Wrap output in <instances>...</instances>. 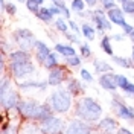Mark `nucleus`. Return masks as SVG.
Segmentation results:
<instances>
[{
    "label": "nucleus",
    "mask_w": 134,
    "mask_h": 134,
    "mask_svg": "<svg viewBox=\"0 0 134 134\" xmlns=\"http://www.w3.org/2000/svg\"><path fill=\"white\" fill-rule=\"evenodd\" d=\"M64 134H93V126L92 124L76 117L67 124Z\"/></svg>",
    "instance_id": "nucleus-9"
},
{
    "label": "nucleus",
    "mask_w": 134,
    "mask_h": 134,
    "mask_svg": "<svg viewBox=\"0 0 134 134\" xmlns=\"http://www.w3.org/2000/svg\"><path fill=\"white\" fill-rule=\"evenodd\" d=\"M12 38H14V41L18 44V47L23 50H31L34 49V46H35V37H34V34L29 31V29H26V27H20V29H15L14 32H12Z\"/></svg>",
    "instance_id": "nucleus-5"
},
{
    "label": "nucleus",
    "mask_w": 134,
    "mask_h": 134,
    "mask_svg": "<svg viewBox=\"0 0 134 134\" xmlns=\"http://www.w3.org/2000/svg\"><path fill=\"white\" fill-rule=\"evenodd\" d=\"M98 128H99V131H102L105 134H116L117 128H119V124H117V120L114 117L107 116V117H102L99 120Z\"/></svg>",
    "instance_id": "nucleus-16"
},
{
    "label": "nucleus",
    "mask_w": 134,
    "mask_h": 134,
    "mask_svg": "<svg viewBox=\"0 0 134 134\" xmlns=\"http://www.w3.org/2000/svg\"><path fill=\"white\" fill-rule=\"evenodd\" d=\"M50 85L47 79L43 81H37V79H25V81H18V90L20 92H27V90H38V92H46Z\"/></svg>",
    "instance_id": "nucleus-12"
},
{
    "label": "nucleus",
    "mask_w": 134,
    "mask_h": 134,
    "mask_svg": "<svg viewBox=\"0 0 134 134\" xmlns=\"http://www.w3.org/2000/svg\"><path fill=\"white\" fill-rule=\"evenodd\" d=\"M21 126L14 124V122H5L2 126V134H20Z\"/></svg>",
    "instance_id": "nucleus-28"
},
{
    "label": "nucleus",
    "mask_w": 134,
    "mask_h": 134,
    "mask_svg": "<svg viewBox=\"0 0 134 134\" xmlns=\"http://www.w3.org/2000/svg\"><path fill=\"white\" fill-rule=\"evenodd\" d=\"M131 59L134 61V44H133V49H131Z\"/></svg>",
    "instance_id": "nucleus-49"
},
{
    "label": "nucleus",
    "mask_w": 134,
    "mask_h": 134,
    "mask_svg": "<svg viewBox=\"0 0 134 134\" xmlns=\"http://www.w3.org/2000/svg\"><path fill=\"white\" fill-rule=\"evenodd\" d=\"M52 2H55V0H52Z\"/></svg>",
    "instance_id": "nucleus-54"
},
{
    "label": "nucleus",
    "mask_w": 134,
    "mask_h": 134,
    "mask_svg": "<svg viewBox=\"0 0 134 134\" xmlns=\"http://www.w3.org/2000/svg\"><path fill=\"white\" fill-rule=\"evenodd\" d=\"M64 64H66L69 69H76V67H81V64H82V57H81L79 53L72 55V57H67V58H64Z\"/></svg>",
    "instance_id": "nucleus-27"
},
{
    "label": "nucleus",
    "mask_w": 134,
    "mask_h": 134,
    "mask_svg": "<svg viewBox=\"0 0 134 134\" xmlns=\"http://www.w3.org/2000/svg\"><path fill=\"white\" fill-rule=\"evenodd\" d=\"M85 2L84 0H72V3H70V8L72 11H75V12H82L84 8H85Z\"/></svg>",
    "instance_id": "nucleus-37"
},
{
    "label": "nucleus",
    "mask_w": 134,
    "mask_h": 134,
    "mask_svg": "<svg viewBox=\"0 0 134 134\" xmlns=\"http://www.w3.org/2000/svg\"><path fill=\"white\" fill-rule=\"evenodd\" d=\"M84 81L79 78V79H76V78H69V81H67V85L66 88L69 92L72 93L73 96H81L85 90V87H84Z\"/></svg>",
    "instance_id": "nucleus-18"
},
{
    "label": "nucleus",
    "mask_w": 134,
    "mask_h": 134,
    "mask_svg": "<svg viewBox=\"0 0 134 134\" xmlns=\"http://www.w3.org/2000/svg\"><path fill=\"white\" fill-rule=\"evenodd\" d=\"M40 126H41V130L44 134H64L67 125L64 124V120L61 117L53 114L49 119L40 122Z\"/></svg>",
    "instance_id": "nucleus-7"
},
{
    "label": "nucleus",
    "mask_w": 134,
    "mask_h": 134,
    "mask_svg": "<svg viewBox=\"0 0 134 134\" xmlns=\"http://www.w3.org/2000/svg\"><path fill=\"white\" fill-rule=\"evenodd\" d=\"M26 8H27V11L29 12H32V14H38L40 12V9H41V5L37 2V0H27L26 2Z\"/></svg>",
    "instance_id": "nucleus-31"
},
{
    "label": "nucleus",
    "mask_w": 134,
    "mask_h": 134,
    "mask_svg": "<svg viewBox=\"0 0 134 134\" xmlns=\"http://www.w3.org/2000/svg\"><path fill=\"white\" fill-rule=\"evenodd\" d=\"M79 78L82 79L84 82H87V84H92L93 81H94V76H93L87 69H84V67L79 70Z\"/></svg>",
    "instance_id": "nucleus-33"
},
{
    "label": "nucleus",
    "mask_w": 134,
    "mask_h": 134,
    "mask_svg": "<svg viewBox=\"0 0 134 134\" xmlns=\"http://www.w3.org/2000/svg\"><path fill=\"white\" fill-rule=\"evenodd\" d=\"M100 5H102V9H105V11H110L114 6H117L116 0H100Z\"/></svg>",
    "instance_id": "nucleus-41"
},
{
    "label": "nucleus",
    "mask_w": 134,
    "mask_h": 134,
    "mask_svg": "<svg viewBox=\"0 0 134 134\" xmlns=\"http://www.w3.org/2000/svg\"><path fill=\"white\" fill-rule=\"evenodd\" d=\"M107 15H108V18L111 20V23L116 26H120V27H124V26L126 25L125 21V12H124V9L119 8V6H114L113 9H110V11H107Z\"/></svg>",
    "instance_id": "nucleus-17"
},
{
    "label": "nucleus",
    "mask_w": 134,
    "mask_h": 134,
    "mask_svg": "<svg viewBox=\"0 0 134 134\" xmlns=\"http://www.w3.org/2000/svg\"><path fill=\"white\" fill-rule=\"evenodd\" d=\"M111 61L114 63V66L120 67V69H133L134 67V61L131 58H126V57H119V55H113Z\"/></svg>",
    "instance_id": "nucleus-23"
},
{
    "label": "nucleus",
    "mask_w": 134,
    "mask_h": 134,
    "mask_svg": "<svg viewBox=\"0 0 134 134\" xmlns=\"http://www.w3.org/2000/svg\"><path fill=\"white\" fill-rule=\"evenodd\" d=\"M2 8H3V11H5L8 15H15L17 14V6L12 3V2H6Z\"/></svg>",
    "instance_id": "nucleus-39"
},
{
    "label": "nucleus",
    "mask_w": 134,
    "mask_h": 134,
    "mask_svg": "<svg viewBox=\"0 0 134 134\" xmlns=\"http://www.w3.org/2000/svg\"><path fill=\"white\" fill-rule=\"evenodd\" d=\"M116 134H134L130 128H125V126H119L117 128V131H116Z\"/></svg>",
    "instance_id": "nucleus-44"
},
{
    "label": "nucleus",
    "mask_w": 134,
    "mask_h": 134,
    "mask_svg": "<svg viewBox=\"0 0 134 134\" xmlns=\"http://www.w3.org/2000/svg\"><path fill=\"white\" fill-rule=\"evenodd\" d=\"M81 32H82V37L85 40H88V41H93L94 40V37H96V32H98V29L92 26L90 23H82L81 25Z\"/></svg>",
    "instance_id": "nucleus-25"
},
{
    "label": "nucleus",
    "mask_w": 134,
    "mask_h": 134,
    "mask_svg": "<svg viewBox=\"0 0 134 134\" xmlns=\"http://www.w3.org/2000/svg\"><path fill=\"white\" fill-rule=\"evenodd\" d=\"M69 67L64 64V66H57L53 69H50L49 73H47V82H49L50 87H59L63 82H67L69 81Z\"/></svg>",
    "instance_id": "nucleus-6"
},
{
    "label": "nucleus",
    "mask_w": 134,
    "mask_h": 134,
    "mask_svg": "<svg viewBox=\"0 0 134 134\" xmlns=\"http://www.w3.org/2000/svg\"><path fill=\"white\" fill-rule=\"evenodd\" d=\"M55 52H58L61 57H72V55H76V49L72 46V44H64V43H57L55 44V47H53Z\"/></svg>",
    "instance_id": "nucleus-21"
},
{
    "label": "nucleus",
    "mask_w": 134,
    "mask_h": 134,
    "mask_svg": "<svg viewBox=\"0 0 134 134\" xmlns=\"http://www.w3.org/2000/svg\"><path fill=\"white\" fill-rule=\"evenodd\" d=\"M79 55L82 57V59H87V58L92 57V49H90V46H88L87 43L79 44Z\"/></svg>",
    "instance_id": "nucleus-34"
},
{
    "label": "nucleus",
    "mask_w": 134,
    "mask_h": 134,
    "mask_svg": "<svg viewBox=\"0 0 134 134\" xmlns=\"http://www.w3.org/2000/svg\"><path fill=\"white\" fill-rule=\"evenodd\" d=\"M116 2H117V0H116Z\"/></svg>",
    "instance_id": "nucleus-55"
},
{
    "label": "nucleus",
    "mask_w": 134,
    "mask_h": 134,
    "mask_svg": "<svg viewBox=\"0 0 134 134\" xmlns=\"http://www.w3.org/2000/svg\"><path fill=\"white\" fill-rule=\"evenodd\" d=\"M14 87H12V79L11 78H6V76H3L2 78V87H0V92L2 93H6L9 90H12Z\"/></svg>",
    "instance_id": "nucleus-35"
},
{
    "label": "nucleus",
    "mask_w": 134,
    "mask_h": 134,
    "mask_svg": "<svg viewBox=\"0 0 134 134\" xmlns=\"http://www.w3.org/2000/svg\"><path fill=\"white\" fill-rule=\"evenodd\" d=\"M111 111L114 113V116L120 120H126V122H134V108L126 105L122 96L119 94H113L111 98Z\"/></svg>",
    "instance_id": "nucleus-4"
},
{
    "label": "nucleus",
    "mask_w": 134,
    "mask_h": 134,
    "mask_svg": "<svg viewBox=\"0 0 134 134\" xmlns=\"http://www.w3.org/2000/svg\"><path fill=\"white\" fill-rule=\"evenodd\" d=\"M117 2H120V3H124V2H126V0H117Z\"/></svg>",
    "instance_id": "nucleus-52"
},
{
    "label": "nucleus",
    "mask_w": 134,
    "mask_h": 134,
    "mask_svg": "<svg viewBox=\"0 0 134 134\" xmlns=\"http://www.w3.org/2000/svg\"><path fill=\"white\" fill-rule=\"evenodd\" d=\"M98 82L99 85L105 90V92H111L116 93V90L119 88L116 82V76H114V72H107V73H102L98 78Z\"/></svg>",
    "instance_id": "nucleus-13"
},
{
    "label": "nucleus",
    "mask_w": 134,
    "mask_h": 134,
    "mask_svg": "<svg viewBox=\"0 0 134 134\" xmlns=\"http://www.w3.org/2000/svg\"><path fill=\"white\" fill-rule=\"evenodd\" d=\"M92 64H93V69H94V73H96V75H102V73H107V72H113V66L108 64L107 61L94 59Z\"/></svg>",
    "instance_id": "nucleus-22"
},
{
    "label": "nucleus",
    "mask_w": 134,
    "mask_h": 134,
    "mask_svg": "<svg viewBox=\"0 0 134 134\" xmlns=\"http://www.w3.org/2000/svg\"><path fill=\"white\" fill-rule=\"evenodd\" d=\"M37 2H38V3H40V5H43V2H44V0H37Z\"/></svg>",
    "instance_id": "nucleus-51"
},
{
    "label": "nucleus",
    "mask_w": 134,
    "mask_h": 134,
    "mask_svg": "<svg viewBox=\"0 0 134 134\" xmlns=\"http://www.w3.org/2000/svg\"><path fill=\"white\" fill-rule=\"evenodd\" d=\"M128 37H130V40H131V43H133V44H134V31H133V32H131V34H130Z\"/></svg>",
    "instance_id": "nucleus-48"
},
{
    "label": "nucleus",
    "mask_w": 134,
    "mask_h": 134,
    "mask_svg": "<svg viewBox=\"0 0 134 134\" xmlns=\"http://www.w3.org/2000/svg\"><path fill=\"white\" fill-rule=\"evenodd\" d=\"M49 9L52 11V14H53V15H59V14H63V11H61V8H59L58 5H55V3H53L52 6H49Z\"/></svg>",
    "instance_id": "nucleus-43"
},
{
    "label": "nucleus",
    "mask_w": 134,
    "mask_h": 134,
    "mask_svg": "<svg viewBox=\"0 0 134 134\" xmlns=\"http://www.w3.org/2000/svg\"><path fill=\"white\" fill-rule=\"evenodd\" d=\"M85 3H87V6H96V3H98V0H84Z\"/></svg>",
    "instance_id": "nucleus-47"
},
{
    "label": "nucleus",
    "mask_w": 134,
    "mask_h": 134,
    "mask_svg": "<svg viewBox=\"0 0 134 134\" xmlns=\"http://www.w3.org/2000/svg\"><path fill=\"white\" fill-rule=\"evenodd\" d=\"M37 17H38L41 21H44V23H52L55 15L52 14V11H50L49 8H41L40 9V12L37 14Z\"/></svg>",
    "instance_id": "nucleus-29"
},
{
    "label": "nucleus",
    "mask_w": 134,
    "mask_h": 134,
    "mask_svg": "<svg viewBox=\"0 0 134 134\" xmlns=\"http://www.w3.org/2000/svg\"><path fill=\"white\" fill-rule=\"evenodd\" d=\"M53 114H55V111H53L52 105H50L47 100H46V102H40V105H38V108H37V111H35L32 120L40 124V122L46 120V119H49V117L53 116Z\"/></svg>",
    "instance_id": "nucleus-15"
},
{
    "label": "nucleus",
    "mask_w": 134,
    "mask_h": 134,
    "mask_svg": "<svg viewBox=\"0 0 134 134\" xmlns=\"http://www.w3.org/2000/svg\"><path fill=\"white\" fill-rule=\"evenodd\" d=\"M92 21L94 27L99 31V32H104V31H110L113 27V23L108 18V15L105 14V9H96L94 12H92Z\"/></svg>",
    "instance_id": "nucleus-11"
},
{
    "label": "nucleus",
    "mask_w": 134,
    "mask_h": 134,
    "mask_svg": "<svg viewBox=\"0 0 134 134\" xmlns=\"http://www.w3.org/2000/svg\"><path fill=\"white\" fill-rule=\"evenodd\" d=\"M122 29H124V34H125V35H130V34H131V32L134 31V26H131L130 23H126V25L124 26Z\"/></svg>",
    "instance_id": "nucleus-45"
},
{
    "label": "nucleus",
    "mask_w": 134,
    "mask_h": 134,
    "mask_svg": "<svg viewBox=\"0 0 134 134\" xmlns=\"http://www.w3.org/2000/svg\"><path fill=\"white\" fill-rule=\"evenodd\" d=\"M53 27H55V31H58V32L66 34V32H69V27H70V26H69V23H67L63 17L58 15V18L53 21Z\"/></svg>",
    "instance_id": "nucleus-30"
},
{
    "label": "nucleus",
    "mask_w": 134,
    "mask_h": 134,
    "mask_svg": "<svg viewBox=\"0 0 134 134\" xmlns=\"http://www.w3.org/2000/svg\"><path fill=\"white\" fill-rule=\"evenodd\" d=\"M27 59H34L32 53L29 50L17 49V50H11L8 53V61H27Z\"/></svg>",
    "instance_id": "nucleus-19"
},
{
    "label": "nucleus",
    "mask_w": 134,
    "mask_h": 134,
    "mask_svg": "<svg viewBox=\"0 0 134 134\" xmlns=\"http://www.w3.org/2000/svg\"><path fill=\"white\" fill-rule=\"evenodd\" d=\"M98 134H105V133H102V131H100V133H98Z\"/></svg>",
    "instance_id": "nucleus-53"
},
{
    "label": "nucleus",
    "mask_w": 134,
    "mask_h": 134,
    "mask_svg": "<svg viewBox=\"0 0 134 134\" xmlns=\"http://www.w3.org/2000/svg\"><path fill=\"white\" fill-rule=\"evenodd\" d=\"M8 70L11 73V78L18 81H25L32 78L35 75V63L34 59H27V61H8Z\"/></svg>",
    "instance_id": "nucleus-3"
},
{
    "label": "nucleus",
    "mask_w": 134,
    "mask_h": 134,
    "mask_svg": "<svg viewBox=\"0 0 134 134\" xmlns=\"http://www.w3.org/2000/svg\"><path fill=\"white\" fill-rule=\"evenodd\" d=\"M114 76H116L117 87H119L120 90H125V87L130 84V79H128L125 75H120V73H114Z\"/></svg>",
    "instance_id": "nucleus-32"
},
{
    "label": "nucleus",
    "mask_w": 134,
    "mask_h": 134,
    "mask_svg": "<svg viewBox=\"0 0 134 134\" xmlns=\"http://www.w3.org/2000/svg\"><path fill=\"white\" fill-rule=\"evenodd\" d=\"M52 49H50L49 46L46 44L44 41L41 40H37L35 41V46H34V59H35V63H38V64H44V59L47 58V55H49Z\"/></svg>",
    "instance_id": "nucleus-14"
},
{
    "label": "nucleus",
    "mask_w": 134,
    "mask_h": 134,
    "mask_svg": "<svg viewBox=\"0 0 134 134\" xmlns=\"http://www.w3.org/2000/svg\"><path fill=\"white\" fill-rule=\"evenodd\" d=\"M66 40L67 41H70V44H82V41H81V38H79V35L75 32H66Z\"/></svg>",
    "instance_id": "nucleus-38"
},
{
    "label": "nucleus",
    "mask_w": 134,
    "mask_h": 134,
    "mask_svg": "<svg viewBox=\"0 0 134 134\" xmlns=\"http://www.w3.org/2000/svg\"><path fill=\"white\" fill-rule=\"evenodd\" d=\"M40 105V100L34 99V98H26V99H21L18 107H17V113L18 116L26 119V120H32L35 111Z\"/></svg>",
    "instance_id": "nucleus-8"
},
{
    "label": "nucleus",
    "mask_w": 134,
    "mask_h": 134,
    "mask_svg": "<svg viewBox=\"0 0 134 134\" xmlns=\"http://www.w3.org/2000/svg\"><path fill=\"white\" fill-rule=\"evenodd\" d=\"M59 55L58 52H55V50H52L49 55H47V58L44 59V64H43V67L46 69V70H50V69H53V67L59 66Z\"/></svg>",
    "instance_id": "nucleus-24"
},
{
    "label": "nucleus",
    "mask_w": 134,
    "mask_h": 134,
    "mask_svg": "<svg viewBox=\"0 0 134 134\" xmlns=\"http://www.w3.org/2000/svg\"><path fill=\"white\" fill-rule=\"evenodd\" d=\"M102 105L90 96L79 98L75 104V117L82 119L88 124H96L102 119Z\"/></svg>",
    "instance_id": "nucleus-1"
},
{
    "label": "nucleus",
    "mask_w": 134,
    "mask_h": 134,
    "mask_svg": "<svg viewBox=\"0 0 134 134\" xmlns=\"http://www.w3.org/2000/svg\"><path fill=\"white\" fill-rule=\"evenodd\" d=\"M20 134H44V133H43L38 122L34 124V120H29V122L23 124V126L20 128Z\"/></svg>",
    "instance_id": "nucleus-20"
},
{
    "label": "nucleus",
    "mask_w": 134,
    "mask_h": 134,
    "mask_svg": "<svg viewBox=\"0 0 134 134\" xmlns=\"http://www.w3.org/2000/svg\"><path fill=\"white\" fill-rule=\"evenodd\" d=\"M99 46H100V49H102V52L107 53L108 57H113V55H114V52H113V46H111V37L104 35V37L100 38V41H99Z\"/></svg>",
    "instance_id": "nucleus-26"
},
{
    "label": "nucleus",
    "mask_w": 134,
    "mask_h": 134,
    "mask_svg": "<svg viewBox=\"0 0 134 134\" xmlns=\"http://www.w3.org/2000/svg\"><path fill=\"white\" fill-rule=\"evenodd\" d=\"M122 9L126 15H133L134 17V0H126L122 3Z\"/></svg>",
    "instance_id": "nucleus-36"
},
{
    "label": "nucleus",
    "mask_w": 134,
    "mask_h": 134,
    "mask_svg": "<svg viewBox=\"0 0 134 134\" xmlns=\"http://www.w3.org/2000/svg\"><path fill=\"white\" fill-rule=\"evenodd\" d=\"M124 92V94H125L126 98H131V99H134V82H131L130 81V84L125 87V90H122Z\"/></svg>",
    "instance_id": "nucleus-40"
},
{
    "label": "nucleus",
    "mask_w": 134,
    "mask_h": 134,
    "mask_svg": "<svg viewBox=\"0 0 134 134\" xmlns=\"http://www.w3.org/2000/svg\"><path fill=\"white\" fill-rule=\"evenodd\" d=\"M69 26H70V31H72V32L78 34V35H82V32H81V25H78L76 21L69 20Z\"/></svg>",
    "instance_id": "nucleus-42"
},
{
    "label": "nucleus",
    "mask_w": 134,
    "mask_h": 134,
    "mask_svg": "<svg viewBox=\"0 0 134 134\" xmlns=\"http://www.w3.org/2000/svg\"><path fill=\"white\" fill-rule=\"evenodd\" d=\"M17 2H20V3H26L27 0H17Z\"/></svg>",
    "instance_id": "nucleus-50"
},
{
    "label": "nucleus",
    "mask_w": 134,
    "mask_h": 134,
    "mask_svg": "<svg viewBox=\"0 0 134 134\" xmlns=\"http://www.w3.org/2000/svg\"><path fill=\"white\" fill-rule=\"evenodd\" d=\"M124 35H125V34H114V35L111 37V40H114V41H122V40H124Z\"/></svg>",
    "instance_id": "nucleus-46"
},
{
    "label": "nucleus",
    "mask_w": 134,
    "mask_h": 134,
    "mask_svg": "<svg viewBox=\"0 0 134 134\" xmlns=\"http://www.w3.org/2000/svg\"><path fill=\"white\" fill-rule=\"evenodd\" d=\"M73 94L69 92L67 88H59V87H55L52 93L47 98V102L52 105V108L55 113L58 114H66L70 111V108L73 107Z\"/></svg>",
    "instance_id": "nucleus-2"
},
{
    "label": "nucleus",
    "mask_w": 134,
    "mask_h": 134,
    "mask_svg": "<svg viewBox=\"0 0 134 134\" xmlns=\"http://www.w3.org/2000/svg\"><path fill=\"white\" fill-rule=\"evenodd\" d=\"M2 110H3V113H9V111H12V110H17L18 107V104H20V93L17 92V90H9L6 93H2Z\"/></svg>",
    "instance_id": "nucleus-10"
}]
</instances>
